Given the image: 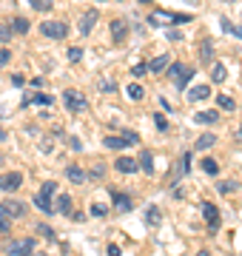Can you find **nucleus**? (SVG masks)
<instances>
[{
    "label": "nucleus",
    "instance_id": "1",
    "mask_svg": "<svg viewBox=\"0 0 242 256\" xmlns=\"http://www.w3.org/2000/svg\"><path fill=\"white\" fill-rule=\"evenodd\" d=\"M148 23L151 26H177V23H191V14H174V12L157 9V12H151Z\"/></svg>",
    "mask_w": 242,
    "mask_h": 256
},
{
    "label": "nucleus",
    "instance_id": "2",
    "mask_svg": "<svg viewBox=\"0 0 242 256\" xmlns=\"http://www.w3.org/2000/svg\"><path fill=\"white\" fill-rule=\"evenodd\" d=\"M63 102H66V108L72 111V114H83V111L88 108L86 94L83 92H74V88H66V92H63Z\"/></svg>",
    "mask_w": 242,
    "mask_h": 256
},
{
    "label": "nucleus",
    "instance_id": "3",
    "mask_svg": "<svg viewBox=\"0 0 242 256\" xmlns=\"http://www.w3.org/2000/svg\"><path fill=\"white\" fill-rule=\"evenodd\" d=\"M34 239L26 236V239H12L9 245H6V256H32V250H34Z\"/></svg>",
    "mask_w": 242,
    "mask_h": 256
},
{
    "label": "nucleus",
    "instance_id": "4",
    "mask_svg": "<svg viewBox=\"0 0 242 256\" xmlns=\"http://www.w3.org/2000/svg\"><path fill=\"white\" fill-rule=\"evenodd\" d=\"M40 32H43V37H48V40H63V37L68 34V26L60 23V20H43V23H40Z\"/></svg>",
    "mask_w": 242,
    "mask_h": 256
},
{
    "label": "nucleus",
    "instance_id": "5",
    "mask_svg": "<svg viewBox=\"0 0 242 256\" xmlns=\"http://www.w3.org/2000/svg\"><path fill=\"white\" fill-rule=\"evenodd\" d=\"M97 18H100V12H97V9H88L83 18H80V23H77V32H80L83 37H88V34H92V28L97 26Z\"/></svg>",
    "mask_w": 242,
    "mask_h": 256
},
{
    "label": "nucleus",
    "instance_id": "6",
    "mask_svg": "<svg viewBox=\"0 0 242 256\" xmlns=\"http://www.w3.org/2000/svg\"><path fill=\"white\" fill-rule=\"evenodd\" d=\"M202 216H205V222H208V228L216 234V230H220V210H216L214 202H202Z\"/></svg>",
    "mask_w": 242,
    "mask_h": 256
},
{
    "label": "nucleus",
    "instance_id": "7",
    "mask_svg": "<svg viewBox=\"0 0 242 256\" xmlns=\"http://www.w3.org/2000/svg\"><path fill=\"white\" fill-rule=\"evenodd\" d=\"M23 185V174L12 171V174H0V191H20Z\"/></svg>",
    "mask_w": 242,
    "mask_h": 256
},
{
    "label": "nucleus",
    "instance_id": "8",
    "mask_svg": "<svg viewBox=\"0 0 242 256\" xmlns=\"http://www.w3.org/2000/svg\"><path fill=\"white\" fill-rule=\"evenodd\" d=\"M112 194V202H114V208L120 210V214H128L131 208H134V200H131L128 194H122V191H108Z\"/></svg>",
    "mask_w": 242,
    "mask_h": 256
},
{
    "label": "nucleus",
    "instance_id": "9",
    "mask_svg": "<svg viewBox=\"0 0 242 256\" xmlns=\"http://www.w3.org/2000/svg\"><path fill=\"white\" fill-rule=\"evenodd\" d=\"M126 37H128V20H112V40L114 43H126Z\"/></svg>",
    "mask_w": 242,
    "mask_h": 256
},
{
    "label": "nucleus",
    "instance_id": "10",
    "mask_svg": "<svg viewBox=\"0 0 242 256\" xmlns=\"http://www.w3.org/2000/svg\"><path fill=\"white\" fill-rule=\"evenodd\" d=\"M3 208H6V214H9L12 220H23V216H26V205H23L20 200H6Z\"/></svg>",
    "mask_w": 242,
    "mask_h": 256
},
{
    "label": "nucleus",
    "instance_id": "11",
    "mask_svg": "<svg viewBox=\"0 0 242 256\" xmlns=\"http://www.w3.org/2000/svg\"><path fill=\"white\" fill-rule=\"evenodd\" d=\"M142 220H146V225H148V228H157L160 222H162V210H160L157 205H148V208H146V216H142Z\"/></svg>",
    "mask_w": 242,
    "mask_h": 256
},
{
    "label": "nucleus",
    "instance_id": "12",
    "mask_svg": "<svg viewBox=\"0 0 242 256\" xmlns=\"http://www.w3.org/2000/svg\"><path fill=\"white\" fill-rule=\"evenodd\" d=\"M66 176H68V182H74V185L86 182V171L80 165H66Z\"/></svg>",
    "mask_w": 242,
    "mask_h": 256
},
{
    "label": "nucleus",
    "instance_id": "13",
    "mask_svg": "<svg viewBox=\"0 0 242 256\" xmlns=\"http://www.w3.org/2000/svg\"><path fill=\"white\" fill-rule=\"evenodd\" d=\"M211 97V86H194L188 92V102H200V100H208Z\"/></svg>",
    "mask_w": 242,
    "mask_h": 256
},
{
    "label": "nucleus",
    "instance_id": "14",
    "mask_svg": "<svg viewBox=\"0 0 242 256\" xmlns=\"http://www.w3.org/2000/svg\"><path fill=\"white\" fill-rule=\"evenodd\" d=\"M52 208H54V214H60V216L72 214V196H68V194H60V196H57V202L52 205Z\"/></svg>",
    "mask_w": 242,
    "mask_h": 256
},
{
    "label": "nucleus",
    "instance_id": "15",
    "mask_svg": "<svg viewBox=\"0 0 242 256\" xmlns=\"http://www.w3.org/2000/svg\"><path fill=\"white\" fill-rule=\"evenodd\" d=\"M114 168H117V171H120V174H134V171H137V168H140V165L134 162V160H131V156H120V160H117V162H114Z\"/></svg>",
    "mask_w": 242,
    "mask_h": 256
},
{
    "label": "nucleus",
    "instance_id": "16",
    "mask_svg": "<svg viewBox=\"0 0 242 256\" xmlns=\"http://www.w3.org/2000/svg\"><path fill=\"white\" fill-rule=\"evenodd\" d=\"M200 57H202V63H205V66L214 60V43H211L208 37H205L202 43H200Z\"/></svg>",
    "mask_w": 242,
    "mask_h": 256
},
{
    "label": "nucleus",
    "instance_id": "17",
    "mask_svg": "<svg viewBox=\"0 0 242 256\" xmlns=\"http://www.w3.org/2000/svg\"><path fill=\"white\" fill-rule=\"evenodd\" d=\"M168 63H171V57H168V54H160V57H154V60L148 63V72H154V74L166 72V68H168Z\"/></svg>",
    "mask_w": 242,
    "mask_h": 256
},
{
    "label": "nucleus",
    "instance_id": "18",
    "mask_svg": "<svg viewBox=\"0 0 242 256\" xmlns=\"http://www.w3.org/2000/svg\"><path fill=\"white\" fill-rule=\"evenodd\" d=\"M140 168L148 176H154V154H151V151H142L140 154Z\"/></svg>",
    "mask_w": 242,
    "mask_h": 256
},
{
    "label": "nucleus",
    "instance_id": "19",
    "mask_svg": "<svg viewBox=\"0 0 242 256\" xmlns=\"http://www.w3.org/2000/svg\"><path fill=\"white\" fill-rule=\"evenodd\" d=\"M220 120V111H200L194 117V122H200V126H211V122H216Z\"/></svg>",
    "mask_w": 242,
    "mask_h": 256
},
{
    "label": "nucleus",
    "instance_id": "20",
    "mask_svg": "<svg viewBox=\"0 0 242 256\" xmlns=\"http://www.w3.org/2000/svg\"><path fill=\"white\" fill-rule=\"evenodd\" d=\"M9 28H12V34H26L28 32V20L26 18H12Z\"/></svg>",
    "mask_w": 242,
    "mask_h": 256
},
{
    "label": "nucleus",
    "instance_id": "21",
    "mask_svg": "<svg viewBox=\"0 0 242 256\" xmlns=\"http://www.w3.org/2000/svg\"><path fill=\"white\" fill-rule=\"evenodd\" d=\"M102 146L112 148V151H122V148H128V142H126L122 137H112V134H108V137L102 140Z\"/></svg>",
    "mask_w": 242,
    "mask_h": 256
},
{
    "label": "nucleus",
    "instance_id": "22",
    "mask_svg": "<svg viewBox=\"0 0 242 256\" xmlns=\"http://www.w3.org/2000/svg\"><path fill=\"white\" fill-rule=\"evenodd\" d=\"M34 205H38L43 214H54V208H52V196H46V194H38V196H34Z\"/></svg>",
    "mask_w": 242,
    "mask_h": 256
},
{
    "label": "nucleus",
    "instance_id": "23",
    "mask_svg": "<svg viewBox=\"0 0 242 256\" xmlns=\"http://www.w3.org/2000/svg\"><path fill=\"white\" fill-rule=\"evenodd\" d=\"M225 77H228V68H225V63H214V66H211V80H214V82H222Z\"/></svg>",
    "mask_w": 242,
    "mask_h": 256
},
{
    "label": "nucleus",
    "instance_id": "24",
    "mask_svg": "<svg viewBox=\"0 0 242 256\" xmlns=\"http://www.w3.org/2000/svg\"><path fill=\"white\" fill-rule=\"evenodd\" d=\"M216 146V137H214V134H202V137H200V140H196V151H205V148H214Z\"/></svg>",
    "mask_w": 242,
    "mask_h": 256
},
{
    "label": "nucleus",
    "instance_id": "25",
    "mask_svg": "<svg viewBox=\"0 0 242 256\" xmlns=\"http://www.w3.org/2000/svg\"><path fill=\"white\" fill-rule=\"evenodd\" d=\"M97 88L106 92V94H114V92H117V82H114L112 77H100V80H97Z\"/></svg>",
    "mask_w": 242,
    "mask_h": 256
},
{
    "label": "nucleus",
    "instance_id": "26",
    "mask_svg": "<svg viewBox=\"0 0 242 256\" xmlns=\"http://www.w3.org/2000/svg\"><path fill=\"white\" fill-rule=\"evenodd\" d=\"M28 102H34V106H40V108H48V106L54 102V97H48V94H34Z\"/></svg>",
    "mask_w": 242,
    "mask_h": 256
},
{
    "label": "nucleus",
    "instance_id": "27",
    "mask_svg": "<svg viewBox=\"0 0 242 256\" xmlns=\"http://www.w3.org/2000/svg\"><path fill=\"white\" fill-rule=\"evenodd\" d=\"M216 106H220L222 111H234V108H236V102H234L228 94H220V97H216Z\"/></svg>",
    "mask_w": 242,
    "mask_h": 256
},
{
    "label": "nucleus",
    "instance_id": "28",
    "mask_svg": "<svg viewBox=\"0 0 242 256\" xmlns=\"http://www.w3.org/2000/svg\"><path fill=\"white\" fill-rule=\"evenodd\" d=\"M0 230H3V234H9V230H12V216L6 214L3 205H0Z\"/></svg>",
    "mask_w": 242,
    "mask_h": 256
},
{
    "label": "nucleus",
    "instance_id": "29",
    "mask_svg": "<svg viewBox=\"0 0 242 256\" xmlns=\"http://www.w3.org/2000/svg\"><path fill=\"white\" fill-rule=\"evenodd\" d=\"M128 97H131L134 102L142 100V97H146V88H142V86H137V82H131V86H128Z\"/></svg>",
    "mask_w": 242,
    "mask_h": 256
},
{
    "label": "nucleus",
    "instance_id": "30",
    "mask_svg": "<svg viewBox=\"0 0 242 256\" xmlns=\"http://www.w3.org/2000/svg\"><path fill=\"white\" fill-rule=\"evenodd\" d=\"M191 77H194V68H186V74H180L177 80H174V86H177L180 92H182V88L188 86V80H191Z\"/></svg>",
    "mask_w": 242,
    "mask_h": 256
},
{
    "label": "nucleus",
    "instance_id": "31",
    "mask_svg": "<svg viewBox=\"0 0 242 256\" xmlns=\"http://www.w3.org/2000/svg\"><path fill=\"white\" fill-rule=\"evenodd\" d=\"M202 171L208 176H216V174H220V165H216V160H202Z\"/></svg>",
    "mask_w": 242,
    "mask_h": 256
},
{
    "label": "nucleus",
    "instance_id": "32",
    "mask_svg": "<svg viewBox=\"0 0 242 256\" xmlns=\"http://www.w3.org/2000/svg\"><path fill=\"white\" fill-rule=\"evenodd\" d=\"M236 188H240V182H236V180H228V182H220V185H216V191H220V194H234Z\"/></svg>",
    "mask_w": 242,
    "mask_h": 256
},
{
    "label": "nucleus",
    "instance_id": "33",
    "mask_svg": "<svg viewBox=\"0 0 242 256\" xmlns=\"http://www.w3.org/2000/svg\"><path fill=\"white\" fill-rule=\"evenodd\" d=\"M186 68H188V66H182V63H168V77H174V80H177L180 74H186Z\"/></svg>",
    "mask_w": 242,
    "mask_h": 256
},
{
    "label": "nucleus",
    "instance_id": "34",
    "mask_svg": "<svg viewBox=\"0 0 242 256\" xmlns=\"http://www.w3.org/2000/svg\"><path fill=\"white\" fill-rule=\"evenodd\" d=\"M28 3H32L34 9H40V12H48L52 6H54V0H28Z\"/></svg>",
    "mask_w": 242,
    "mask_h": 256
},
{
    "label": "nucleus",
    "instance_id": "35",
    "mask_svg": "<svg viewBox=\"0 0 242 256\" xmlns=\"http://www.w3.org/2000/svg\"><path fill=\"white\" fill-rule=\"evenodd\" d=\"M40 194H46V196H54V194H57V182H54V180H48V182H43Z\"/></svg>",
    "mask_w": 242,
    "mask_h": 256
},
{
    "label": "nucleus",
    "instance_id": "36",
    "mask_svg": "<svg viewBox=\"0 0 242 256\" xmlns=\"http://www.w3.org/2000/svg\"><path fill=\"white\" fill-rule=\"evenodd\" d=\"M68 60H72V63H80V60H83V48L72 46V48H68Z\"/></svg>",
    "mask_w": 242,
    "mask_h": 256
},
{
    "label": "nucleus",
    "instance_id": "37",
    "mask_svg": "<svg viewBox=\"0 0 242 256\" xmlns=\"http://www.w3.org/2000/svg\"><path fill=\"white\" fill-rule=\"evenodd\" d=\"M92 216H97V220H102V216H108V208L97 202V205H92Z\"/></svg>",
    "mask_w": 242,
    "mask_h": 256
},
{
    "label": "nucleus",
    "instance_id": "38",
    "mask_svg": "<svg viewBox=\"0 0 242 256\" xmlns=\"http://www.w3.org/2000/svg\"><path fill=\"white\" fill-rule=\"evenodd\" d=\"M122 140H126L128 146H137V142H140V134H137V131H122Z\"/></svg>",
    "mask_w": 242,
    "mask_h": 256
},
{
    "label": "nucleus",
    "instance_id": "39",
    "mask_svg": "<svg viewBox=\"0 0 242 256\" xmlns=\"http://www.w3.org/2000/svg\"><path fill=\"white\" fill-rule=\"evenodd\" d=\"M154 126H157V131H168V120L162 114H154Z\"/></svg>",
    "mask_w": 242,
    "mask_h": 256
},
{
    "label": "nucleus",
    "instance_id": "40",
    "mask_svg": "<svg viewBox=\"0 0 242 256\" xmlns=\"http://www.w3.org/2000/svg\"><path fill=\"white\" fill-rule=\"evenodd\" d=\"M88 176H92V180H102V176H106V165H94Z\"/></svg>",
    "mask_w": 242,
    "mask_h": 256
},
{
    "label": "nucleus",
    "instance_id": "41",
    "mask_svg": "<svg viewBox=\"0 0 242 256\" xmlns=\"http://www.w3.org/2000/svg\"><path fill=\"white\" fill-rule=\"evenodd\" d=\"M188 171H191V154H182V168H180V174L186 176Z\"/></svg>",
    "mask_w": 242,
    "mask_h": 256
},
{
    "label": "nucleus",
    "instance_id": "42",
    "mask_svg": "<svg viewBox=\"0 0 242 256\" xmlns=\"http://www.w3.org/2000/svg\"><path fill=\"white\" fill-rule=\"evenodd\" d=\"M38 230H40V236H46V239H57V236H54V230L48 228V225H38Z\"/></svg>",
    "mask_w": 242,
    "mask_h": 256
},
{
    "label": "nucleus",
    "instance_id": "43",
    "mask_svg": "<svg viewBox=\"0 0 242 256\" xmlns=\"http://www.w3.org/2000/svg\"><path fill=\"white\" fill-rule=\"evenodd\" d=\"M146 72H148V63H137V66H134V72H131V74H134V77H142V74H146Z\"/></svg>",
    "mask_w": 242,
    "mask_h": 256
},
{
    "label": "nucleus",
    "instance_id": "44",
    "mask_svg": "<svg viewBox=\"0 0 242 256\" xmlns=\"http://www.w3.org/2000/svg\"><path fill=\"white\" fill-rule=\"evenodd\" d=\"M12 86L23 88V86H26V77H23V74H12Z\"/></svg>",
    "mask_w": 242,
    "mask_h": 256
},
{
    "label": "nucleus",
    "instance_id": "45",
    "mask_svg": "<svg viewBox=\"0 0 242 256\" xmlns=\"http://www.w3.org/2000/svg\"><path fill=\"white\" fill-rule=\"evenodd\" d=\"M220 26H222V32H228V34H234V23H231L228 18H222V20H220Z\"/></svg>",
    "mask_w": 242,
    "mask_h": 256
},
{
    "label": "nucleus",
    "instance_id": "46",
    "mask_svg": "<svg viewBox=\"0 0 242 256\" xmlns=\"http://www.w3.org/2000/svg\"><path fill=\"white\" fill-rule=\"evenodd\" d=\"M68 148H72V151H83V146H80L77 137H68Z\"/></svg>",
    "mask_w": 242,
    "mask_h": 256
},
{
    "label": "nucleus",
    "instance_id": "47",
    "mask_svg": "<svg viewBox=\"0 0 242 256\" xmlns=\"http://www.w3.org/2000/svg\"><path fill=\"white\" fill-rule=\"evenodd\" d=\"M9 60H12V52L9 48H3V52H0V66H6Z\"/></svg>",
    "mask_w": 242,
    "mask_h": 256
},
{
    "label": "nucleus",
    "instance_id": "48",
    "mask_svg": "<svg viewBox=\"0 0 242 256\" xmlns=\"http://www.w3.org/2000/svg\"><path fill=\"white\" fill-rule=\"evenodd\" d=\"M166 37H168V40H171V43H177V40H180V37H182V34H180V32H166Z\"/></svg>",
    "mask_w": 242,
    "mask_h": 256
},
{
    "label": "nucleus",
    "instance_id": "49",
    "mask_svg": "<svg viewBox=\"0 0 242 256\" xmlns=\"http://www.w3.org/2000/svg\"><path fill=\"white\" fill-rule=\"evenodd\" d=\"M9 37H12V32H9V28H3V26H0V40H3V43H6V40H9Z\"/></svg>",
    "mask_w": 242,
    "mask_h": 256
},
{
    "label": "nucleus",
    "instance_id": "50",
    "mask_svg": "<svg viewBox=\"0 0 242 256\" xmlns=\"http://www.w3.org/2000/svg\"><path fill=\"white\" fill-rule=\"evenodd\" d=\"M108 256H120V245H108Z\"/></svg>",
    "mask_w": 242,
    "mask_h": 256
},
{
    "label": "nucleus",
    "instance_id": "51",
    "mask_svg": "<svg viewBox=\"0 0 242 256\" xmlns=\"http://www.w3.org/2000/svg\"><path fill=\"white\" fill-rule=\"evenodd\" d=\"M234 34H236V37L242 40V26H234Z\"/></svg>",
    "mask_w": 242,
    "mask_h": 256
},
{
    "label": "nucleus",
    "instance_id": "52",
    "mask_svg": "<svg viewBox=\"0 0 242 256\" xmlns=\"http://www.w3.org/2000/svg\"><path fill=\"white\" fill-rule=\"evenodd\" d=\"M196 256H208V254H205V250H200V254H196Z\"/></svg>",
    "mask_w": 242,
    "mask_h": 256
},
{
    "label": "nucleus",
    "instance_id": "53",
    "mask_svg": "<svg viewBox=\"0 0 242 256\" xmlns=\"http://www.w3.org/2000/svg\"><path fill=\"white\" fill-rule=\"evenodd\" d=\"M0 117H6V111H3V108H0Z\"/></svg>",
    "mask_w": 242,
    "mask_h": 256
},
{
    "label": "nucleus",
    "instance_id": "54",
    "mask_svg": "<svg viewBox=\"0 0 242 256\" xmlns=\"http://www.w3.org/2000/svg\"><path fill=\"white\" fill-rule=\"evenodd\" d=\"M140 3H151V0H140Z\"/></svg>",
    "mask_w": 242,
    "mask_h": 256
},
{
    "label": "nucleus",
    "instance_id": "55",
    "mask_svg": "<svg viewBox=\"0 0 242 256\" xmlns=\"http://www.w3.org/2000/svg\"><path fill=\"white\" fill-rule=\"evenodd\" d=\"M240 137H242V126H240Z\"/></svg>",
    "mask_w": 242,
    "mask_h": 256
},
{
    "label": "nucleus",
    "instance_id": "56",
    "mask_svg": "<svg viewBox=\"0 0 242 256\" xmlns=\"http://www.w3.org/2000/svg\"><path fill=\"white\" fill-rule=\"evenodd\" d=\"M225 3H231V0H225Z\"/></svg>",
    "mask_w": 242,
    "mask_h": 256
},
{
    "label": "nucleus",
    "instance_id": "57",
    "mask_svg": "<svg viewBox=\"0 0 242 256\" xmlns=\"http://www.w3.org/2000/svg\"><path fill=\"white\" fill-rule=\"evenodd\" d=\"M100 3H106V0H100Z\"/></svg>",
    "mask_w": 242,
    "mask_h": 256
}]
</instances>
